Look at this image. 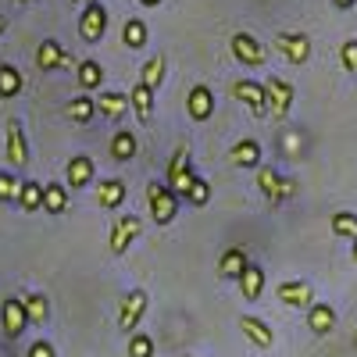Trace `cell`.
<instances>
[{
    "label": "cell",
    "mask_w": 357,
    "mask_h": 357,
    "mask_svg": "<svg viewBox=\"0 0 357 357\" xmlns=\"http://www.w3.org/2000/svg\"><path fill=\"white\" fill-rule=\"evenodd\" d=\"M22 93V72L15 65H0V100H11Z\"/></svg>",
    "instance_id": "83f0119b"
},
{
    "label": "cell",
    "mask_w": 357,
    "mask_h": 357,
    "mask_svg": "<svg viewBox=\"0 0 357 357\" xmlns=\"http://www.w3.org/2000/svg\"><path fill=\"white\" fill-rule=\"evenodd\" d=\"M236 282H240V289H243V296H247V301H257V296H261V289H264V268L250 261V264L243 268V275L236 279Z\"/></svg>",
    "instance_id": "7402d4cb"
},
{
    "label": "cell",
    "mask_w": 357,
    "mask_h": 357,
    "mask_svg": "<svg viewBox=\"0 0 357 357\" xmlns=\"http://www.w3.org/2000/svg\"><path fill=\"white\" fill-rule=\"evenodd\" d=\"M139 79L151 86V89H161V82H165V57L158 54V57H151V61H143Z\"/></svg>",
    "instance_id": "d6a6232c"
},
{
    "label": "cell",
    "mask_w": 357,
    "mask_h": 357,
    "mask_svg": "<svg viewBox=\"0 0 357 357\" xmlns=\"http://www.w3.org/2000/svg\"><path fill=\"white\" fill-rule=\"evenodd\" d=\"M240 329H243V336H247L254 347H261V350L275 347V333H272V325L261 321V318H254V314H243V318H240Z\"/></svg>",
    "instance_id": "2e32d148"
},
{
    "label": "cell",
    "mask_w": 357,
    "mask_h": 357,
    "mask_svg": "<svg viewBox=\"0 0 357 357\" xmlns=\"http://www.w3.org/2000/svg\"><path fill=\"white\" fill-rule=\"evenodd\" d=\"M143 311H146V293L143 289H129L122 296V307H118V329L132 333L139 325V318H143Z\"/></svg>",
    "instance_id": "ba28073f"
},
{
    "label": "cell",
    "mask_w": 357,
    "mask_h": 357,
    "mask_svg": "<svg viewBox=\"0 0 357 357\" xmlns=\"http://www.w3.org/2000/svg\"><path fill=\"white\" fill-rule=\"evenodd\" d=\"M75 4H82V8H86V4H93V0H75Z\"/></svg>",
    "instance_id": "7bdbcfd3"
},
{
    "label": "cell",
    "mask_w": 357,
    "mask_h": 357,
    "mask_svg": "<svg viewBox=\"0 0 357 357\" xmlns=\"http://www.w3.org/2000/svg\"><path fill=\"white\" fill-rule=\"evenodd\" d=\"M18 207H22V211H29V215H33V211H40V207H43V186L36 183V178H25V183H22Z\"/></svg>",
    "instance_id": "4316f807"
},
{
    "label": "cell",
    "mask_w": 357,
    "mask_h": 357,
    "mask_svg": "<svg viewBox=\"0 0 357 357\" xmlns=\"http://www.w3.org/2000/svg\"><path fill=\"white\" fill-rule=\"evenodd\" d=\"M272 47L286 57L289 65H304L311 57V40L304 33H275L272 36Z\"/></svg>",
    "instance_id": "5b68a950"
},
{
    "label": "cell",
    "mask_w": 357,
    "mask_h": 357,
    "mask_svg": "<svg viewBox=\"0 0 357 357\" xmlns=\"http://www.w3.org/2000/svg\"><path fill=\"white\" fill-rule=\"evenodd\" d=\"M68 114H72V122L75 126H89L93 122V114H97V97L93 93H82L68 104Z\"/></svg>",
    "instance_id": "d4e9b609"
},
{
    "label": "cell",
    "mask_w": 357,
    "mask_h": 357,
    "mask_svg": "<svg viewBox=\"0 0 357 357\" xmlns=\"http://www.w3.org/2000/svg\"><path fill=\"white\" fill-rule=\"evenodd\" d=\"M93 175H97V168H93V161H89V158H72L68 161V186L72 190L89 186V183H93Z\"/></svg>",
    "instance_id": "cb8c5ba5"
},
{
    "label": "cell",
    "mask_w": 357,
    "mask_h": 357,
    "mask_svg": "<svg viewBox=\"0 0 357 357\" xmlns=\"http://www.w3.org/2000/svg\"><path fill=\"white\" fill-rule=\"evenodd\" d=\"M190 165H193V154H190V146H178V151L172 154V161H168L165 183H175L178 175H186V172H190Z\"/></svg>",
    "instance_id": "1f68e13d"
},
{
    "label": "cell",
    "mask_w": 357,
    "mask_h": 357,
    "mask_svg": "<svg viewBox=\"0 0 357 357\" xmlns=\"http://www.w3.org/2000/svg\"><path fill=\"white\" fill-rule=\"evenodd\" d=\"M22 301H25V311H29V321H33V325H43L50 318V301L43 293H25Z\"/></svg>",
    "instance_id": "f1b7e54d"
},
{
    "label": "cell",
    "mask_w": 357,
    "mask_h": 357,
    "mask_svg": "<svg viewBox=\"0 0 357 357\" xmlns=\"http://www.w3.org/2000/svg\"><path fill=\"white\" fill-rule=\"evenodd\" d=\"M229 161L236 168H261V143L257 139H240L229 151Z\"/></svg>",
    "instance_id": "ac0fdd59"
},
{
    "label": "cell",
    "mask_w": 357,
    "mask_h": 357,
    "mask_svg": "<svg viewBox=\"0 0 357 357\" xmlns=\"http://www.w3.org/2000/svg\"><path fill=\"white\" fill-rule=\"evenodd\" d=\"M129 357H154V340L146 333H132L129 336Z\"/></svg>",
    "instance_id": "8d00e7d4"
},
{
    "label": "cell",
    "mask_w": 357,
    "mask_h": 357,
    "mask_svg": "<svg viewBox=\"0 0 357 357\" xmlns=\"http://www.w3.org/2000/svg\"><path fill=\"white\" fill-rule=\"evenodd\" d=\"M279 301L286 304V307H311L314 304V289L307 286V282H301V279H289V282H279Z\"/></svg>",
    "instance_id": "5bb4252c"
},
{
    "label": "cell",
    "mask_w": 357,
    "mask_h": 357,
    "mask_svg": "<svg viewBox=\"0 0 357 357\" xmlns=\"http://www.w3.org/2000/svg\"><path fill=\"white\" fill-rule=\"evenodd\" d=\"M146 204H151V218L158 225H168V222H175L183 197H178L168 183H151V186H146Z\"/></svg>",
    "instance_id": "6da1fadb"
},
{
    "label": "cell",
    "mask_w": 357,
    "mask_h": 357,
    "mask_svg": "<svg viewBox=\"0 0 357 357\" xmlns=\"http://www.w3.org/2000/svg\"><path fill=\"white\" fill-rule=\"evenodd\" d=\"M307 325H311L314 336H329L336 329V311L329 304H311L307 307Z\"/></svg>",
    "instance_id": "ffe728a7"
},
{
    "label": "cell",
    "mask_w": 357,
    "mask_h": 357,
    "mask_svg": "<svg viewBox=\"0 0 357 357\" xmlns=\"http://www.w3.org/2000/svg\"><path fill=\"white\" fill-rule=\"evenodd\" d=\"M129 107H132V97L129 93H118V89H100V93H97V111L107 118V122L126 118Z\"/></svg>",
    "instance_id": "7c38bea8"
},
{
    "label": "cell",
    "mask_w": 357,
    "mask_h": 357,
    "mask_svg": "<svg viewBox=\"0 0 357 357\" xmlns=\"http://www.w3.org/2000/svg\"><path fill=\"white\" fill-rule=\"evenodd\" d=\"M333 4H336V8H340V11H350V8H354V4H357V0H333Z\"/></svg>",
    "instance_id": "ab89813d"
},
{
    "label": "cell",
    "mask_w": 357,
    "mask_h": 357,
    "mask_svg": "<svg viewBox=\"0 0 357 357\" xmlns=\"http://www.w3.org/2000/svg\"><path fill=\"white\" fill-rule=\"evenodd\" d=\"M229 50H232V57L240 65H247V68H257V65H264L268 61V54H264V47L250 36V33H232V40H229Z\"/></svg>",
    "instance_id": "8992f818"
},
{
    "label": "cell",
    "mask_w": 357,
    "mask_h": 357,
    "mask_svg": "<svg viewBox=\"0 0 357 357\" xmlns=\"http://www.w3.org/2000/svg\"><path fill=\"white\" fill-rule=\"evenodd\" d=\"M122 40H126L129 50H143L146 47V25H143V18H129L122 25Z\"/></svg>",
    "instance_id": "f546056e"
},
{
    "label": "cell",
    "mask_w": 357,
    "mask_h": 357,
    "mask_svg": "<svg viewBox=\"0 0 357 357\" xmlns=\"http://www.w3.org/2000/svg\"><path fill=\"white\" fill-rule=\"evenodd\" d=\"M186 111H190L193 122H207V118L215 114V89L204 86V82H197L190 93H186Z\"/></svg>",
    "instance_id": "9c48e42d"
},
{
    "label": "cell",
    "mask_w": 357,
    "mask_h": 357,
    "mask_svg": "<svg viewBox=\"0 0 357 357\" xmlns=\"http://www.w3.org/2000/svg\"><path fill=\"white\" fill-rule=\"evenodd\" d=\"M107 33V8L100 4V0H93V4L82 8V18H79V36L86 43H100Z\"/></svg>",
    "instance_id": "3957f363"
},
{
    "label": "cell",
    "mask_w": 357,
    "mask_h": 357,
    "mask_svg": "<svg viewBox=\"0 0 357 357\" xmlns=\"http://www.w3.org/2000/svg\"><path fill=\"white\" fill-rule=\"evenodd\" d=\"M68 207V186L65 183H47L43 186V211L47 215H65Z\"/></svg>",
    "instance_id": "44dd1931"
},
{
    "label": "cell",
    "mask_w": 357,
    "mask_h": 357,
    "mask_svg": "<svg viewBox=\"0 0 357 357\" xmlns=\"http://www.w3.org/2000/svg\"><path fill=\"white\" fill-rule=\"evenodd\" d=\"M247 264H250V257H247L243 247H229V250L222 254V261H218V275H222V279H240Z\"/></svg>",
    "instance_id": "d6986e66"
},
{
    "label": "cell",
    "mask_w": 357,
    "mask_h": 357,
    "mask_svg": "<svg viewBox=\"0 0 357 357\" xmlns=\"http://www.w3.org/2000/svg\"><path fill=\"white\" fill-rule=\"evenodd\" d=\"M340 61H343V68L354 75L357 72V40H347L343 47H340Z\"/></svg>",
    "instance_id": "74e56055"
},
{
    "label": "cell",
    "mask_w": 357,
    "mask_h": 357,
    "mask_svg": "<svg viewBox=\"0 0 357 357\" xmlns=\"http://www.w3.org/2000/svg\"><path fill=\"white\" fill-rule=\"evenodd\" d=\"M97 200H100V207H122L126 204V183L122 178H100Z\"/></svg>",
    "instance_id": "603a6c76"
},
{
    "label": "cell",
    "mask_w": 357,
    "mask_h": 357,
    "mask_svg": "<svg viewBox=\"0 0 357 357\" xmlns=\"http://www.w3.org/2000/svg\"><path fill=\"white\" fill-rule=\"evenodd\" d=\"M8 161L15 168H29V139H25V129L18 118L8 122Z\"/></svg>",
    "instance_id": "4fadbf2b"
},
{
    "label": "cell",
    "mask_w": 357,
    "mask_h": 357,
    "mask_svg": "<svg viewBox=\"0 0 357 357\" xmlns=\"http://www.w3.org/2000/svg\"><path fill=\"white\" fill-rule=\"evenodd\" d=\"M18 193H22V183L11 175V172H0V204H18Z\"/></svg>",
    "instance_id": "d590c367"
},
{
    "label": "cell",
    "mask_w": 357,
    "mask_h": 357,
    "mask_svg": "<svg viewBox=\"0 0 357 357\" xmlns=\"http://www.w3.org/2000/svg\"><path fill=\"white\" fill-rule=\"evenodd\" d=\"M29 357H57V350H54V343H47V340H36L33 347H29Z\"/></svg>",
    "instance_id": "f35d334b"
},
{
    "label": "cell",
    "mask_w": 357,
    "mask_h": 357,
    "mask_svg": "<svg viewBox=\"0 0 357 357\" xmlns=\"http://www.w3.org/2000/svg\"><path fill=\"white\" fill-rule=\"evenodd\" d=\"M139 232H143V222H139L136 215L118 218V222H114V229H111V254H114V257H122V254L129 250V243L136 240Z\"/></svg>",
    "instance_id": "30bf717a"
},
{
    "label": "cell",
    "mask_w": 357,
    "mask_h": 357,
    "mask_svg": "<svg viewBox=\"0 0 357 357\" xmlns=\"http://www.w3.org/2000/svg\"><path fill=\"white\" fill-rule=\"evenodd\" d=\"M354 347H357V336H354Z\"/></svg>",
    "instance_id": "bcb514c9"
},
{
    "label": "cell",
    "mask_w": 357,
    "mask_h": 357,
    "mask_svg": "<svg viewBox=\"0 0 357 357\" xmlns=\"http://www.w3.org/2000/svg\"><path fill=\"white\" fill-rule=\"evenodd\" d=\"M257 186H261L264 200L272 204V207H282L296 193V183H293L289 175H279L275 168H257Z\"/></svg>",
    "instance_id": "7a4b0ae2"
},
{
    "label": "cell",
    "mask_w": 357,
    "mask_h": 357,
    "mask_svg": "<svg viewBox=\"0 0 357 357\" xmlns=\"http://www.w3.org/2000/svg\"><path fill=\"white\" fill-rule=\"evenodd\" d=\"M268 86V118L272 122H282V118L289 114V107H293V86L286 82V79H268L264 82Z\"/></svg>",
    "instance_id": "52a82bcc"
},
{
    "label": "cell",
    "mask_w": 357,
    "mask_h": 357,
    "mask_svg": "<svg viewBox=\"0 0 357 357\" xmlns=\"http://www.w3.org/2000/svg\"><path fill=\"white\" fill-rule=\"evenodd\" d=\"M72 61H75V57H72V54H65L61 47H57V40H43V43L36 47V65H40L43 72H54V68H72Z\"/></svg>",
    "instance_id": "9a60e30c"
},
{
    "label": "cell",
    "mask_w": 357,
    "mask_h": 357,
    "mask_svg": "<svg viewBox=\"0 0 357 357\" xmlns=\"http://www.w3.org/2000/svg\"><path fill=\"white\" fill-rule=\"evenodd\" d=\"M129 97H132V111L139 122H151V114H154V97H158V89H151L143 79L129 89Z\"/></svg>",
    "instance_id": "e0dca14e"
},
{
    "label": "cell",
    "mask_w": 357,
    "mask_h": 357,
    "mask_svg": "<svg viewBox=\"0 0 357 357\" xmlns=\"http://www.w3.org/2000/svg\"><path fill=\"white\" fill-rule=\"evenodd\" d=\"M136 136L132 132H114V139H111V158L114 161H129V158H136Z\"/></svg>",
    "instance_id": "4dcf8cb0"
},
{
    "label": "cell",
    "mask_w": 357,
    "mask_h": 357,
    "mask_svg": "<svg viewBox=\"0 0 357 357\" xmlns=\"http://www.w3.org/2000/svg\"><path fill=\"white\" fill-rule=\"evenodd\" d=\"M139 4H143V8H158V4H161V0H139Z\"/></svg>",
    "instance_id": "60d3db41"
},
{
    "label": "cell",
    "mask_w": 357,
    "mask_h": 357,
    "mask_svg": "<svg viewBox=\"0 0 357 357\" xmlns=\"http://www.w3.org/2000/svg\"><path fill=\"white\" fill-rule=\"evenodd\" d=\"M236 97H240L257 118L268 114V86L264 82H254V79H243V82H236Z\"/></svg>",
    "instance_id": "8fae6325"
},
{
    "label": "cell",
    "mask_w": 357,
    "mask_h": 357,
    "mask_svg": "<svg viewBox=\"0 0 357 357\" xmlns=\"http://www.w3.org/2000/svg\"><path fill=\"white\" fill-rule=\"evenodd\" d=\"M15 4H33V0H15Z\"/></svg>",
    "instance_id": "ee69618b"
},
{
    "label": "cell",
    "mask_w": 357,
    "mask_h": 357,
    "mask_svg": "<svg viewBox=\"0 0 357 357\" xmlns=\"http://www.w3.org/2000/svg\"><path fill=\"white\" fill-rule=\"evenodd\" d=\"M0 325H4V336L8 340H18L29 325V311H25V301H18V296H8L4 304H0Z\"/></svg>",
    "instance_id": "277c9868"
},
{
    "label": "cell",
    "mask_w": 357,
    "mask_h": 357,
    "mask_svg": "<svg viewBox=\"0 0 357 357\" xmlns=\"http://www.w3.org/2000/svg\"><path fill=\"white\" fill-rule=\"evenodd\" d=\"M354 261H357V240H354Z\"/></svg>",
    "instance_id": "f6af8a7d"
},
{
    "label": "cell",
    "mask_w": 357,
    "mask_h": 357,
    "mask_svg": "<svg viewBox=\"0 0 357 357\" xmlns=\"http://www.w3.org/2000/svg\"><path fill=\"white\" fill-rule=\"evenodd\" d=\"M207 200H211V183H207L204 175H197V178H193V186H190V193H186V204L204 207Z\"/></svg>",
    "instance_id": "e575fe53"
},
{
    "label": "cell",
    "mask_w": 357,
    "mask_h": 357,
    "mask_svg": "<svg viewBox=\"0 0 357 357\" xmlns=\"http://www.w3.org/2000/svg\"><path fill=\"white\" fill-rule=\"evenodd\" d=\"M100 82H104V68H100V61H93V57L79 61V86L86 89V93L100 89Z\"/></svg>",
    "instance_id": "484cf974"
},
{
    "label": "cell",
    "mask_w": 357,
    "mask_h": 357,
    "mask_svg": "<svg viewBox=\"0 0 357 357\" xmlns=\"http://www.w3.org/2000/svg\"><path fill=\"white\" fill-rule=\"evenodd\" d=\"M4 29H8V15H0V33H4Z\"/></svg>",
    "instance_id": "b9f144b4"
},
{
    "label": "cell",
    "mask_w": 357,
    "mask_h": 357,
    "mask_svg": "<svg viewBox=\"0 0 357 357\" xmlns=\"http://www.w3.org/2000/svg\"><path fill=\"white\" fill-rule=\"evenodd\" d=\"M333 232L343 236V240H357V215L336 211V215H333Z\"/></svg>",
    "instance_id": "836d02e7"
}]
</instances>
